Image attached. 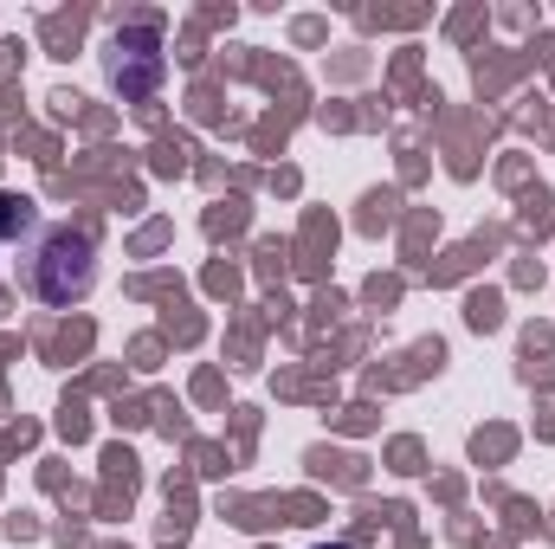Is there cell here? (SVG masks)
I'll return each instance as SVG.
<instances>
[{
	"mask_svg": "<svg viewBox=\"0 0 555 549\" xmlns=\"http://www.w3.org/2000/svg\"><path fill=\"white\" fill-rule=\"evenodd\" d=\"M98 284V240L72 220H46L39 240L26 246V291L52 310H72L85 304Z\"/></svg>",
	"mask_w": 555,
	"mask_h": 549,
	"instance_id": "cell-1",
	"label": "cell"
},
{
	"mask_svg": "<svg viewBox=\"0 0 555 549\" xmlns=\"http://www.w3.org/2000/svg\"><path fill=\"white\" fill-rule=\"evenodd\" d=\"M104 78H111V91H124V104H142V98L162 91L168 52H162V26H155V20L124 26V33L104 46Z\"/></svg>",
	"mask_w": 555,
	"mask_h": 549,
	"instance_id": "cell-2",
	"label": "cell"
},
{
	"mask_svg": "<svg viewBox=\"0 0 555 549\" xmlns=\"http://www.w3.org/2000/svg\"><path fill=\"white\" fill-rule=\"evenodd\" d=\"M39 207L20 201V194H0V240H39Z\"/></svg>",
	"mask_w": 555,
	"mask_h": 549,
	"instance_id": "cell-3",
	"label": "cell"
}]
</instances>
